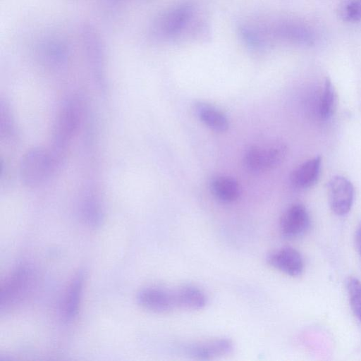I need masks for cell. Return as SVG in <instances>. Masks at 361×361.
Wrapping results in <instances>:
<instances>
[{
  "label": "cell",
  "mask_w": 361,
  "mask_h": 361,
  "mask_svg": "<svg viewBox=\"0 0 361 361\" xmlns=\"http://www.w3.org/2000/svg\"><path fill=\"white\" fill-rule=\"evenodd\" d=\"M193 13L188 3L180 4L165 13L157 22L156 30L164 37H173L185 27Z\"/></svg>",
  "instance_id": "9"
},
{
  "label": "cell",
  "mask_w": 361,
  "mask_h": 361,
  "mask_svg": "<svg viewBox=\"0 0 361 361\" xmlns=\"http://www.w3.org/2000/svg\"><path fill=\"white\" fill-rule=\"evenodd\" d=\"M176 306L189 310H198L207 305V296L198 287L184 285L173 290Z\"/></svg>",
  "instance_id": "14"
},
{
  "label": "cell",
  "mask_w": 361,
  "mask_h": 361,
  "mask_svg": "<svg viewBox=\"0 0 361 361\" xmlns=\"http://www.w3.org/2000/svg\"><path fill=\"white\" fill-rule=\"evenodd\" d=\"M60 166L49 149L32 147L21 158L19 166L20 180L29 188L40 186L54 174Z\"/></svg>",
  "instance_id": "2"
},
{
  "label": "cell",
  "mask_w": 361,
  "mask_h": 361,
  "mask_svg": "<svg viewBox=\"0 0 361 361\" xmlns=\"http://www.w3.org/2000/svg\"><path fill=\"white\" fill-rule=\"evenodd\" d=\"M181 350L194 359L211 360L231 353L233 343L228 338H218L190 343L184 345Z\"/></svg>",
  "instance_id": "8"
},
{
  "label": "cell",
  "mask_w": 361,
  "mask_h": 361,
  "mask_svg": "<svg viewBox=\"0 0 361 361\" xmlns=\"http://www.w3.org/2000/svg\"><path fill=\"white\" fill-rule=\"evenodd\" d=\"M336 106V94L334 87L329 79H326L319 97L318 111L319 116L324 118H329L332 116Z\"/></svg>",
  "instance_id": "18"
},
{
  "label": "cell",
  "mask_w": 361,
  "mask_h": 361,
  "mask_svg": "<svg viewBox=\"0 0 361 361\" xmlns=\"http://www.w3.org/2000/svg\"><path fill=\"white\" fill-rule=\"evenodd\" d=\"M286 151V146L279 142L268 146H251L245 152L244 161L245 166L252 171H267L280 165Z\"/></svg>",
  "instance_id": "5"
},
{
  "label": "cell",
  "mask_w": 361,
  "mask_h": 361,
  "mask_svg": "<svg viewBox=\"0 0 361 361\" xmlns=\"http://www.w3.org/2000/svg\"><path fill=\"white\" fill-rule=\"evenodd\" d=\"M329 202L331 210L343 216L350 210L354 199V188L346 178L334 176L328 185Z\"/></svg>",
  "instance_id": "6"
},
{
  "label": "cell",
  "mask_w": 361,
  "mask_h": 361,
  "mask_svg": "<svg viewBox=\"0 0 361 361\" xmlns=\"http://www.w3.org/2000/svg\"><path fill=\"white\" fill-rule=\"evenodd\" d=\"M66 47L59 42H49L45 46L44 55L49 64L53 66H63L67 59Z\"/></svg>",
  "instance_id": "20"
},
{
  "label": "cell",
  "mask_w": 361,
  "mask_h": 361,
  "mask_svg": "<svg viewBox=\"0 0 361 361\" xmlns=\"http://www.w3.org/2000/svg\"><path fill=\"white\" fill-rule=\"evenodd\" d=\"M340 18L346 22L361 20V0H345L338 9Z\"/></svg>",
  "instance_id": "21"
},
{
  "label": "cell",
  "mask_w": 361,
  "mask_h": 361,
  "mask_svg": "<svg viewBox=\"0 0 361 361\" xmlns=\"http://www.w3.org/2000/svg\"><path fill=\"white\" fill-rule=\"evenodd\" d=\"M81 35L92 78L97 87L104 91L106 89L104 55L100 38L95 30L88 25L82 27Z\"/></svg>",
  "instance_id": "4"
},
{
  "label": "cell",
  "mask_w": 361,
  "mask_h": 361,
  "mask_svg": "<svg viewBox=\"0 0 361 361\" xmlns=\"http://www.w3.org/2000/svg\"><path fill=\"white\" fill-rule=\"evenodd\" d=\"M35 274L27 264L18 265L1 286L0 308L9 310L20 304L31 292L35 283Z\"/></svg>",
  "instance_id": "3"
},
{
  "label": "cell",
  "mask_w": 361,
  "mask_h": 361,
  "mask_svg": "<svg viewBox=\"0 0 361 361\" xmlns=\"http://www.w3.org/2000/svg\"><path fill=\"white\" fill-rule=\"evenodd\" d=\"M195 111L206 126L216 132H225L229 127L226 116L209 104L202 102L195 103Z\"/></svg>",
  "instance_id": "13"
},
{
  "label": "cell",
  "mask_w": 361,
  "mask_h": 361,
  "mask_svg": "<svg viewBox=\"0 0 361 361\" xmlns=\"http://www.w3.org/2000/svg\"><path fill=\"white\" fill-rule=\"evenodd\" d=\"M322 159L319 156L300 164L290 174L292 185L299 189L308 188L314 185L319 179Z\"/></svg>",
  "instance_id": "12"
},
{
  "label": "cell",
  "mask_w": 361,
  "mask_h": 361,
  "mask_svg": "<svg viewBox=\"0 0 361 361\" xmlns=\"http://www.w3.org/2000/svg\"><path fill=\"white\" fill-rule=\"evenodd\" d=\"M210 189L216 199L225 203L235 202L240 194L238 181L229 176H220L213 178Z\"/></svg>",
  "instance_id": "16"
},
{
  "label": "cell",
  "mask_w": 361,
  "mask_h": 361,
  "mask_svg": "<svg viewBox=\"0 0 361 361\" xmlns=\"http://www.w3.org/2000/svg\"><path fill=\"white\" fill-rule=\"evenodd\" d=\"M356 246L361 256V224L359 226L355 237Z\"/></svg>",
  "instance_id": "23"
},
{
  "label": "cell",
  "mask_w": 361,
  "mask_h": 361,
  "mask_svg": "<svg viewBox=\"0 0 361 361\" xmlns=\"http://www.w3.org/2000/svg\"><path fill=\"white\" fill-rule=\"evenodd\" d=\"M80 211L82 219L88 226L97 228L101 226L104 219V210L99 197L92 191L82 197Z\"/></svg>",
  "instance_id": "15"
},
{
  "label": "cell",
  "mask_w": 361,
  "mask_h": 361,
  "mask_svg": "<svg viewBox=\"0 0 361 361\" xmlns=\"http://www.w3.org/2000/svg\"><path fill=\"white\" fill-rule=\"evenodd\" d=\"M83 286V274L80 272L73 279L65 295L63 314L66 321H71L77 315Z\"/></svg>",
  "instance_id": "17"
},
{
  "label": "cell",
  "mask_w": 361,
  "mask_h": 361,
  "mask_svg": "<svg viewBox=\"0 0 361 361\" xmlns=\"http://www.w3.org/2000/svg\"><path fill=\"white\" fill-rule=\"evenodd\" d=\"M137 301L142 307L157 313L168 312L176 307L173 290L159 287L142 289Z\"/></svg>",
  "instance_id": "10"
},
{
  "label": "cell",
  "mask_w": 361,
  "mask_h": 361,
  "mask_svg": "<svg viewBox=\"0 0 361 361\" xmlns=\"http://www.w3.org/2000/svg\"><path fill=\"white\" fill-rule=\"evenodd\" d=\"M267 262L271 267L290 276H299L303 271L302 257L291 247H283L269 252Z\"/></svg>",
  "instance_id": "11"
},
{
  "label": "cell",
  "mask_w": 361,
  "mask_h": 361,
  "mask_svg": "<svg viewBox=\"0 0 361 361\" xmlns=\"http://www.w3.org/2000/svg\"><path fill=\"white\" fill-rule=\"evenodd\" d=\"M347 289L353 311L361 321V281L356 278L349 279Z\"/></svg>",
  "instance_id": "22"
},
{
  "label": "cell",
  "mask_w": 361,
  "mask_h": 361,
  "mask_svg": "<svg viewBox=\"0 0 361 361\" xmlns=\"http://www.w3.org/2000/svg\"><path fill=\"white\" fill-rule=\"evenodd\" d=\"M82 118V104L78 97L63 101L54 126L51 146L49 149L61 164L73 139L80 126Z\"/></svg>",
  "instance_id": "1"
},
{
  "label": "cell",
  "mask_w": 361,
  "mask_h": 361,
  "mask_svg": "<svg viewBox=\"0 0 361 361\" xmlns=\"http://www.w3.org/2000/svg\"><path fill=\"white\" fill-rule=\"evenodd\" d=\"M310 225V219L305 207L296 203L290 205L282 214L280 231L286 238H297L308 231Z\"/></svg>",
  "instance_id": "7"
},
{
  "label": "cell",
  "mask_w": 361,
  "mask_h": 361,
  "mask_svg": "<svg viewBox=\"0 0 361 361\" xmlns=\"http://www.w3.org/2000/svg\"><path fill=\"white\" fill-rule=\"evenodd\" d=\"M0 135L1 139L11 140L16 135L14 118L8 104L4 100L0 103Z\"/></svg>",
  "instance_id": "19"
}]
</instances>
